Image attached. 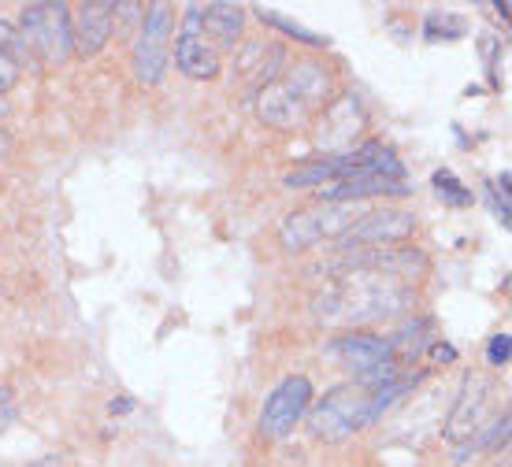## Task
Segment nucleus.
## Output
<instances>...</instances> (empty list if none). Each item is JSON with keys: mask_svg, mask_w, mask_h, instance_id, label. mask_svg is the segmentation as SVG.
Instances as JSON below:
<instances>
[{"mask_svg": "<svg viewBox=\"0 0 512 467\" xmlns=\"http://www.w3.org/2000/svg\"><path fill=\"white\" fill-rule=\"evenodd\" d=\"M349 178H394L405 182V164L397 160V152L383 141H360L353 152L342 156H320L312 164H301L297 171L282 178L286 190H308V186H334V182H349Z\"/></svg>", "mask_w": 512, "mask_h": 467, "instance_id": "nucleus-4", "label": "nucleus"}, {"mask_svg": "<svg viewBox=\"0 0 512 467\" xmlns=\"http://www.w3.org/2000/svg\"><path fill=\"white\" fill-rule=\"evenodd\" d=\"M431 186H435V193L449 204V208H472V204H475L472 190H468V186H464V182L453 175V171H446V167L431 175Z\"/></svg>", "mask_w": 512, "mask_h": 467, "instance_id": "nucleus-21", "label": "nucleus"}, {"mask_svg": "<svg viewBox=\"0 0 512 467\" xmlns=\"http://www.w3.org/2000/svg\"><path fill=\"white\" fill-rule=\"evenodd\" d=\"M494 12H498L501 19H509V15H512V8H509V4H505V0H498V4H494Z\"/></svg>", "mask_w": 512, "mask_h": 467, "instance_id": "nucleus-30", "label": "nucleus"}, {"mask_svg": "<svg viewBox=\"0 0 512 467\" xmlns=\"http://www.w3.org/2000/svg\"><path fill=\"white\" fill-rule=\"evenodd\" d=\"M334 97V75L320 60H297L286 67L275 82L260 89L256 97V115L260 123L275 130H301L331 104Z\"/></svg>", "mask_w": 512, "mask_h": 467, "instance_id": "nucleus-2", "label": "nucleus"}, {"mask_svg": "<svg viewBox=\"0 0 512 467\" xmlns=\"http://www.w3.org/2000/svg\"><path fill=\"white\" fill-rule=\"evenodd\" d=\"M245 30V8L231 0H216V4H190L182 30L186 38H205L216 52L234 49Z\"/></svg>", "mask_w": 512, "mask_h": 467, "instance_id": "nucleus-9", "label": "nucleus"}, {"mask_svg": "<svg viewBox=\"0 0 512 467\" xmlns=\"http://www.w3.org/2000/svg\"><path fill=\"white\" fill-rule=\"evenodd\" d=\"M15 82H19V67H15L12 60H4V56H0V93H8Z\"/></svg>", "mask_w": 512, "mask_h": 467, "instance_id": "nucleus-26", "label": "nucleus"}, {"mask_svg": "<svg viewBox=\"0 0 512 467\" xmlns=\"http://www.w3.org/2000/svg\"><path fill=\"white\" fill-rule=\"evenodd\" d=\"M108 412H112V416H130V412H134V397H127V393H123V397H112V401H108Z\"/></svg>", "mask_w": 512, "mask_h": 467, "instance_id": "nucleus-27", "label": "nucleus"}, {"mask_svg": "<svg viewBox=\"0 0 512 467\" xmlns=\"http://www.w3.org/2000/svg\"><path fill=\"white\" fill-rule=\"evenodd\" d=\"M487 197H490V212H494V219L501 223V230L512 227V208H509V197H501L494 186H487Z\"/></svg>", "mask_w": 512, "mask_h": 467, "instance_id": "nucleus-25", "label": "nucleus"}, {"mask_svg": "<svg viewBox=\"0 0 512 467\" xmlns=\"http://www.w3.org/2000/svg\"><path fill=\"white\" fill-rule=\"evenodd\" d=\"M256 19L264 26H271V30H279V34H286V38L301 41V45H308V49H327L331 45V38L327 34H316V30H305L301 23H294V19H286V15L271 12V8H256Z\"/></svg>", "mask_w": 512, "mask_h": 467, "instance_id": "nucleus-18", "label": "nucleus"}, {"mask_svg": "<svg viewBox=\"0 0 512 467\" xmlns=\"http://www.w3.org/2000/svg\"><path fill=\"white\" fill-rule=\"evenodd\" d=\"M409 182H394V178H349V182H334L323 186V204H357L368 197H409Z\"/></svg>", "mask_w": 512, "mask_h": 467, "instance_id": "nucleus-15", "label": "nucleus"}, {"mask_svg": "<svg viewBox=\"0 0 512 467\" xmlns=\"http://www.w3.org/2000/svg\"><path fill=\"white\" fill-rule=\"evenodd\" d=\"M116 30V4L112 0H86L78 4L75 19H71V41H75L78 56H97L108 45Z\"/></svg>", "mask_w": 512, "mask_h": 467, "instance_id": "nucleus-13", "label": "nucleus"}, {"mask_svg": "<svg viewBox=\"0 0 512 467\" xmlns=\"http://www.w3.org/2000/svg\"><path fill=\"white\" fill-rule=\"evenodd\" d=\"M487 360H490V367H505V364L512 360V338L505 334V330L490 338V345H487Z\"/></svg>", "mask_w": 512, "mask_h": 467, "instance_id": "nucleus-23", "label": "nucleus"}, {"mask_svg": "<svg viewBox=\"0 0 512 467\" xmlns=\"http://www.w3.org/2000/svg\"><path fill=\"white\" fill-rule=\"evenodd\" d=\"M19 30L30 41V49L38 52L45 64H64L75 56V41H71V8L64 0H38L26 4L19 12Z\"/></svg>", "mask_w": 512, "mask_h": 467, "instance_id": "nucleus-5", "label": "nucleus"}, {"mask_svg": "<svg viewBox=\"0 0 512 467\" xmlns=\"http://www.w3.org/2000/svg\"><path fill=\"white\" fill-rule=\"evenodd\" d=\"M320 271L327 282L312 293V316L323 327H364L375 319L405 316L416 304L412 282L364 264L357 253H338L320 264Z\"/></svg>", "mask_w": 512, "mask_h": 467, "instance_id": "nucleus-1", "label": "nucleus"}, {"mask_svg": "<svg viewBox=\"0 0 512 467\" xmlns=\"http://www.w3.org/2000/svg\"><path fill=\"white\" fill-rule=\"evenodd\" d=\"M509 427H512V419H509V412H501L494 423H490V430L483 434V438H472V453L475 449H505L509 445Z\"/></svg>", "mask_w": 512, "mask_h": 467, "instance_id": "nucleus-22", "label": "nucleus"}, {"mask_svg": "<svg viewBox=\"0 0 512 467\" xmlns=\"http://www.w3.org/2000/svg\"><path fill=\"white\" fill-rule=\"evenodd\" d=\"M487 412H490V386L479 375H468L461 393H457V401H453V408H449L446 442L461 445L479 438V427H483Z\"/></svg>", "mask_w": 512, "mask_h": 467, "instance_id": "nucleus-12", "label": "nucleus"}, {"mask_svg": "<svg viewBox=\"0 0 512 467\" xmlns=\"http://www.w3.org/2000/svg\"><path fill=\"white\" fill-rule=\"evenodd\" d=\"M0 56H4V60H12L19 71L34 64V49H30V41L23 38V30H19V26L0 23Z\"/></svg>", "mask_w": 512, "mask_h": 467, "instance_id": "nucleus-20", "label": "nucleus"}, {"mask_svg": "<svg viewBox=\"0 0 512 467\" xmlns=\"http://www.w3.org/2000/svg\"><path fill=\"white\" fill-rule=\"evenodd\" d=\"M171 64V4H149L134 49V75L141 86H160Z\"/></svg>", "mask_w": 512, "mask_h": 467, "instance_id": "nucleus-7", "label": "nucleus"}, {"mask_svg": "<svg viewBox=\"0 0 512 467\" xmlns=\"http://www.w3.org/2000/svg\"><path fill=\"white\" fill-rule=\"evenodd\" d=\"M175 67L186 78H193V82H212L223 71V60H219V52L205 38H186V34H179V41H175Z\"/></svg>", "mask_w": 512, "mask_h": 467, "instance_id": "nucleus-16", "label": "nucleus"}, {"mask_svg": "<svg viewBox=\"0 0 512 467\" xmlns=\"http://www.w3.org/2000/svg\"><path fill=\"white\" fill-rule=\"evenodd\" d=\"M479 45H483V64H487V78H490V86H494V89H498L501 86V78H498V64H494V60H498V38H490V34H487V38H483V41H479Z\"/></svg>", "mask_w": 512, "mask_h": 467, "instance_id": "nucleus-24", "label": "nucleus"}, {"mask_svg": "<svg viewBox=\"0 0 512 467\" xmlns=\"http://www.w3.org/2000/svg\"><path fill=\"white\" fill-rule=\"evenodd\" d=\"M38 467H64V464H60V460H41Z\"/></svg>", "mask_w": 512, "mask_h": 467, "instance_id": "nucleus-32", "label": "nucleus"}, {"mask_svg": "<svg viewBox=\"0 0 512 467\" xmlns=\"http://www.w3.org/2000/svg\"><path fill=\"white\" fill-rule=\"evenodd\" d=\"M368 127V115L360 108V101L353 93H342L338 101H331L323 108L320 119V145L327 156H342V152H353V141L364 134Z\"/></svg>", "mask_w": 512, "mask_h": 467, "instance_id": "nucleus-11", "label": "nucleus"}, {"mask_svg": "<svg viewBox=\"0 0 512 467\" xmlns=\"http://www.w3.org/2000/svg\"><path fill=\"white\" fill-rule=\"evenodd\" d=\"M0 115H8V104H4V101H0Z\"/></svg>", "mask_w": 512, "mask_h": 467, "instance_id": "nucleus-33", "label": "nucleus"}, {"mask_svg": "<svg viewBox=\"0 0 512 467\" xmlns=\"http://www.w3.org/2000/svg\"><path fill=\"white\" fill-rule=\"evenodd\" d=\"M357 204H312L301 212L286 215L279 230V241L286 253H305L320 241H338L357 223Z\"/></svg>", "mask_w": 512, "mask_h": 467, "instance_id": "nucleus-6", "label": "nucleus"}, {"mask_svg": "<svg viewBox=\"0 0 512 467\" xmlns=\"http://www.w3.org/2000/svg\"><path fill=\"white\" fill-rule=\"evenodd\" d=\"M308 404H312V379L308 375H286L260 408V434L271 442L290 438V430L305 419Z\"/></svg>", "mask_w": 512, "mask_h": 467, "instance_id": "nucleus-8", "label": "nucleus"}, {"mask_svg": "<svg viewBox=\"0 0 512 467\" xmlns=\"http://www.w3.org/2000/svg\"><path fill=\"white\" fill-rule=\"evenodd\" d=\"M4 152H8V134L0 130V156H4Z\"/></svg>", "mask_w": 512, "mask_h": 467, "instance_id": "nucleus-31", "label": "nucleus"}, {"mask_svg": "<svg viewBox=\"0 0 512 467\" xmlns=\"http://www.w3.org/2000/svg\"><path fill=\"white\" fill-rule=\"evenodd\" d=\"M431 345H435V349H431L435 360H442V364H453V360H457V349H453L449 341H431Z\"/></svg>", "mask_w": 512, "mask_h": 467, "instance_id": "nucleus-28", "label": "nucleus"}, {"mask_svg": "<svg viewBox=\"0 0 512 467\" xmlns=\"http://www.w3.org/2000/svg\"><path fill=\"white\" fill-rule=\"evenodd\" d=\"M323 353L331 356V360H342L349 364L353 371H368L375 364H386V360H394L390 353V341L386 338H375V334H346V338H334L331 345H323Z\"/></svg>", "mask_w": 512, "mask_h": 467, "instance_id": "nucleus-14", "label": "nucleus"}, {"mask_svg": "<svg viewBox=\"0 0 512 467\" xmlns=\"http://www.w3.org/2000/svg\"><path fill=\"white\" fill-rule=\"evenodd\" d=\"M12 419H15V404H0V430L8 427Z\"/></svg>", "mask_w": 512, "mask_h": 467, "instance_id": "nucleus-29", "label": "nucleus"}, {"mask_svg": "<svg viewBox=\"0 0 512 467\" xmlns=\"http://www.w3.org/2000/svg\"><path fill=\"white\" fill-rule=\"evenodd\" d=\"M0 467H8V464H0Z\"/></svg>", "mask_w": 512, "mask_h": 467, "instance_id": "nucleus-34", "label": "nucleus"}, {"mask_svg": "<svg viewBox=\"0 0 512 467\" xmlns=\"http://www.w3.org/2000/svg\"><path fill=\"white\" fill-rule=\"evenodd\" d=\"M416 382H420V375H405L386 390H364L357 382H342V386L323 393V401L308 404V434L331 445L346 442L349 434L375 423L390 404H397L405 393L416 390Z\"/></svg>", "mask_w": 512, "mask_h": 467, "instance_id": "nucleus-3", "label": "nucleus"}, {"mask_svg": "<svg viewBox=\"0 0 512 467\" xmlns=\"http://www.w3.org/2000/svg\"><path fill=\"white\" fill-rule=\"evenodd\" d=\"M279 64H282L279 45L253 41V45H245V49L238 52V60H234V75L242 78V82H253V89L260 93L268 82H275V75H279Z\"/></svg>", "mask_w": 512, "mask_h": 467, "instance_id": "nucleus-17", "label": "nucleus"}, {"mask_svg": "<svg viewBox=\"0 0 512 467\" xmlns=\"http://www.w3.org/2000/svg\"><path fill=\"white\" fill-rule=\"evenodd\" d=\"M416 230V215L401 212V208H379V212L360 215L357 223L342 234V249H383V245H397V241L412 238Z\"/></svg>", "mask_w": 512, "mask_h": 467, "instance_id": "nucleus-10", "label": "nucleus"}, {"mask_svg": "<svg viewBox=\"0 0 512 467\" xmlns=\"http://www.w3.org/2000/svg\"><path fill=\"white\" fill-rule=\"evenodd\" d=\"M468 38V19L464 15H427V23H423V41L427 45H438V41H461Z\"/></svg>", "mask_w": 512, "mask_h": 467, "instance_id": "nucleus-19", "label": "nucleus"}]
</instances>
